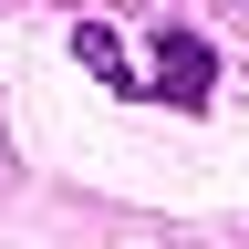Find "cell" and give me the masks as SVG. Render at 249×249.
I'll use <instances>...</instances> for the list:
<instances>
[{"instance_id":"1","label":"cell","mask_w":249,"mask_h":249,"mask_svg":"<svg viewBox=\"0 0 249 249\" xmlns=\"http://www.w3.org/2000/svg\"><path fill=\"white\" fill-rule=\"evenodd\" d=\"M208 73H218V52L197 42V31H166V42L145 52V83H135V93H166V104H208Z\"/></svg>"}]
</instances>
